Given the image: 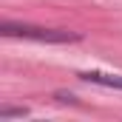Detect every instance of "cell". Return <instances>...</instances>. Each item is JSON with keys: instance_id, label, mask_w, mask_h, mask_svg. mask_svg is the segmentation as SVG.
<instances>
[{"instance_id": "obj_3", "label": "cell", "mask_w": 122, "mask_h": 122, "mask_svg": "<svg viewBox=\"0 0 122 122\" xmlns=\"http://www.w3.org/2000/svg\"><path fill=\"white\" fill-rule=\"evenodd\" d=\"M26 114H29L26 108H3L0 111V119L6 122V119H11V117H26Z\"/></svg>"}, {"instance_id": "obj_1", "label": "cell", "mask_w": 122, "mask_h": 122, "mask_svg": "<svg viewBox=\"0 0 122 122\" xmlns=\"http://www.w3.org/2000/svg\"><path fill=\"white\" fill-rule=\"evenodd\" d=\"M3 37H26V40H40V43H77L80 34L60 29H43V26H29V23H3L0 26Z\"/></svg>"}, {"instance_id": "obj_2", "label": "cell", "mask_w": 122, "mask_h": 122, "mask_svg": "<svg viewBox=\"0 0 122 122\" xmlns=\"http://www.w3.org/2000/svg\"><path fill=\"white\" fill-rule=\"evenodd\" d=\"M80 80L85 82H97V85H105V88H119L122 91V77L119 74H102V71H82Z\"/></svg>"}]
</instances>
